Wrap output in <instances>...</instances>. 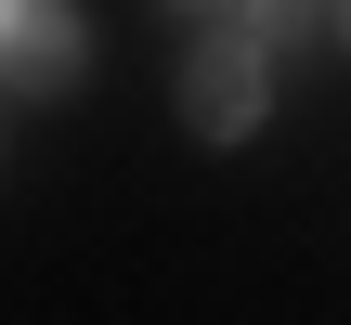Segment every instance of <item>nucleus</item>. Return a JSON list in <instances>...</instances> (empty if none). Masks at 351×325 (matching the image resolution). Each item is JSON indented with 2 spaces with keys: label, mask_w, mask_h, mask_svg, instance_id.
I'll list each match as a JSON object with an SVG mask.
<instances>
[{
  "label": "nucleus",
  "mask_w": 351,
  "mask_h": 325,
  "mask_svg": "<svg viewBox=\"0 0 351 325\" xmlns=\"http://www.w3.org/2000/svg\"><path fill=\"white\" fill-rule=\"evenodd\" d=\"M326 26V0H247V39L261 52H287V39H313Z\"/></svg>",
  "instance_id": "nucleus-3"
},
{
  "label": "nucleus",
  "mask_w": 351,
  "mask_h": 325,
  "mask_svg": "<svg viewBox=\"0 0 351 325\" xmlns=\"http://www.w3.org/2000/svg\"><path fill=\"white\" fill-rule=\"evenodd\" d=\"M339 13H351V0H339Z\"/></svg>",
  "instance_id": "nucleus-4"
},
{
  "label": "nucleus",
  "mask_w": 351,
  "mask_h": 325,
  "mask_svg": "<svg viewBox=\"0 0 351 325\" xmlns=\"http://www.w3.org/2000/svg\"><path fill=\"white\" fill-rule=\"evenodd\" d=\"M274 104H261V39L234 26V39H195L182 52V130L195 143H247Z\"/></svg>",
  "instance_id": "nucleus-2"
},
{
  "label": "nucleus",
  "mask_w": 351,
  "mask_h": 325,
  "mask_svg": "<svg viewBox=\"0 0 351 325\" xmlns=\"http://www.w3.org/2000/svg\"><path fill=\"white\" fill-rule=\"evenodd\" d=\"M78 78H91V26H78V0H0V91L52 104V91H78Z\"/></svg>",
  "instance_id": "nucleus-1"
}]
</instances>
